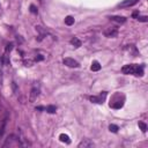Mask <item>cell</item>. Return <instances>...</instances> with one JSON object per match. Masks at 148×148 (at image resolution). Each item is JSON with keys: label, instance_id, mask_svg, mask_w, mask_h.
I'll list each match as a JSON object with an SVG mask.
<instances>
[{"label": "cell", "instance_id": "cell-1", "mask_svg": "<svg viewBox=\"0 0 148 148\" xmlns=\"http://www.w3.org/2000/svg\"><path fill=\"white\" fill-rule=\"evenodd\" d=\"M121 72L126 75H135V76H142L143 75V67L136 64H128L121 67Z\"/></svg>", "mask_w": 148, "mask_h": 148}, {"label": "cell", "instance_id": "cell-2", "mask_svg": "<svg viewBox=\"0 0 148 148\" xmlns=\"http://www.w3.org/2000/svg\"><path fill=\"white\" fill-rule=\"evenodd\" d=\"M21 146V142H20V140H18V138L17 136H15V135H9L7 139H6V141H5V143L2 145V147L3 148H6V147H20Z\"/></svg>", "mask_w": 148, "mask_h": 148}, {"label": "cell", "instance_id": "cell-3", "mask_svg": "<svg viewBox=\"0 0 148 148\" xmlns=\"http://www.w3.org/2000/svg\"><path fill=\"white\" fill-rule=\"evenodd\" d=\"M104 36L105 37H109V38H113V37H117L118 35V28L116 25H110V27H106L103 31Z\"/></svg>", "mask_w": 148, "mask_h": 148}, {"label": "cell", "instance_id": "cell-4", "mask_svg": "<svg viewBox=\"0 0 148 148\" xmlns=\"http://www.w3.org/2000/svg\"><path fill=\"white\" fill-rule=\"evenodd\" d=\"M106 96H108V92H106V91H102V92L98 94L97 96H90L89 99H90V102H92V103L103 104L104 101H105V98H106Z\"/></svg>", "mask_w": 148, "mask_h": 148}, {"label": "cell", "instance_id": "cell-5", "mask_svg": "<svg viewBox=\"0 0 148 148\" xmlns=\"http://www.w3.org/2000/svg\"><path fill=\"white\" fill-rule=\"evenodd\" d=\"M62 62H64V65H66L68 67H72V68H77L80 66V64L76 60H74L73 58H65L62 60Z\"/></svg>", "mask_w": 148, "mask_h": 148}, {"label": "cell", "instance_id": "cell-6", "mask_svg": "<svg viewBox=\"0 0 148 148\" xmlns=\"http://www.w3.org/2000/svg\"><path fill=\"white\" fill-rule=\"evenodd\" d=\"M94 146H95V143H94L91 140H89V139H83V140L77 145L79 148H90V147H94Z\"/></svg>", "mask_w": 148, "mask_h": 148}, {"label": "cell", "instance_id": "cell-7", "mask_svg": "<svg viewBox=\"0 0 148 148\" xmlns=\"http://www.w3.org/2000/svg\"><path fill=\"white\" fill-rule=\"evenodd\" d=\"M39 96V89L38 88H32L31 91H30V96H29V102L30 103H34L37 97Z\"/></svg>", "mask_w": 148, "mask_h": 148}, {"label": "cell", "instance_id": "cell-8", "mask_svg": "<svg viewBox=\"0 0 148 148\" xmlns=\"http://www.w3.org/2000/svg\"><path fill=\"white\" fill-rule=\"evenodd\" d=\"M123 105H124V99H117V101H111L110 102V106L111 108H113V109H120V108H123Z\"/></svg>", "mask_w": 148, "mask_h": 148}, {"label": "cell", "instance_id": "cell-9", "mask_svg": "<svg viewBox=\"0 0 148 148\" xmlns=\"http://www.w3.org/2000/svg\"><path fill=\"white\" fill-rule=\"evenodd\" d=\"M138 1H139V0H124V1H121L118 6H119V7H131V6L135 5Z\"/></svg>", "mask_w": 148, "mask_h": 148}, {"label": "cell", "instance_id": "cell-10", "mask_svg": "<svg viewBox=\"0 0 148 148\" xmlns=\"http://www.w3.org/2000/svg\"><path fill=\"white\" fill-rule=\"evenodd\" d=\"M111 21L116 22V23H125L126 22V18L124 16H110L109 17Z\"/></svg>", "mask_w": 148, "mask_h": 148}, {"label": "cell", "instance_id": "cell-11", "mask_svg": "<svg viewBox=\"0 0 148 148\" xmlns=\"http://www.w3.org/2000/svg\"><path fill=\"white\" fill-rule=\"evenodd\" d=\"M6 121H7V118H6V117H1V116H0V136L3 134L5 126H6Z\"/></svg>", "mask_w": 148, "mask_h": 148}, {"label": "cell", "instance_id": "cell-12", "mask_svg": "<svg viewBox=\"0 0 148 148\" xmlns=\"http://www.w3.org/2000/svg\"><path fill=\"white\" fill-rule=\"evenodd\" d=\"M69 43H71L75 49H77V47H80V46L82 45V42H81L77 37H73V38L71 39V42H69Z\"/></svg>", "mask_w": 148, "mask_h": 148}, {"label": "cell", "instance_id": "cell-13", "mask_svg": "<svg viewBox=\"0 0 148 148\" xmlns=\"http://www.w3.org/2000/svg\"><path fill=\"white\" fill-rule=\"evenodd\" d=\"M90 69H91L92 72H97V71H99V69H101V64H99L97 60H94V61L91 62Z\"/></svg>", "mask_w": 148, "mask_h": 148}, {"label": "cell", "instance_id": "cell-14", "mask_svg": "<svg viewBox=\"0 0 148 148\" xmlns=\"http://www.w3.org/2000/svg\"><path fill=\"white\" fill-rule=\"evenodd\" d=\"M59 140H60L61 142H65V143H71L69 136H68L67 134H65V133H61V134L59 135Z\"/></svg>", "mask_w": 148, "mask_h": 148}, {"label": "cell", "instance_id": "cell-15", "mask_svg": "<svg viewBox=\"0 0 148 148\" xmlns=\"http://www.w3.org/2000/svg\"><path fill=\"white\" fill-rule=\"evenodd\" d=\"M74 22H75V20H74V17H73V16L68 15V16H66V17H65V24H66V25H73V24H74Z\"/></svg>", "mask_w": 148, "mask_h": 148}, {"label": "cell", "instance_id": "cell-16", "mask_svg": "<svg viewBox=\"0 0 148 148\" xmlns=\"http://www.w3.org/2000/svg\"><path fill=\"white\" fill-rule=\"evenodd\" d=\"M45 111H46L47 113H56L57 108H56L54 105H49V106H46V108H45Z\"/></svg>", "mask_w": 148, "mask_h": 148}, {"label": "cell", "instance_id": "cell-17", "mask_svg": "<svg viewBox=\"0 0 148 148\" xmlns=\"http://www.w3.org/2000/svg\"><path fill=\"white\" fill-rule=\"evenodd\" d=\"M138 125H139L140 130H141L143 133H146V132H147V125H146L143 121H139V124H138Z\"/></svg>", "mask_w": 148, "mask_h": 148}, {"label": "cell", "instance_id": "cell-18", "mask_svg": "<svg viewBox=\"0 0 148 148\" xmlns=\"http://www.w3.org/2000/svg\"><path fill=\"white\" fill-rule=\"evenodd\" d=\"M109 130H110L111 132H113V133H116V132H118V130H119V127H118L117 125H114V124H111V125L109 126Z\"/></svg>", "mask_w": 148, "mask_h": 148}, {"label": "cell", "instance_id": "cell-19", "mask_svg": "<svg viewBox=\"0 0 148 148\" xmlns=\"http://www.w3.org/2000/svg\"><path fill=\"white\" fill-rule=\"evenodd\" d=\"M30 12L34 13V14H37L38 13V9H37V7L35 5H30Z\"/></svg>", "mask_w": 148, "mask_h": 148}, {"label": "cell", "instance_id": "cell-20", "mask_svg": "<svg viewBox=\"0 0 148 148\" xmlns=\"http://www.w3.org/2000/svg\"><path fill=\"white\" fill-rule=\"evenodd\" d=\"M136 20L138 21H141V22H147L148 21V17L147 16H136Z\"/></svg>", "mask_w": 148, "mask_h": 148}, {"label": "cell", "instance_id": "cell-21", "mask_svg": "<svg viewBox=\"0 0 148 148\" xmlns=\"http://www.w3.org/2000/svg\"><path fill=\"white\" fill-rule=\"evenodd\" d=\"M12 49H13V44L10 43V44H8V45H7V47H6V52H5V53L7 54L8 52H10V51H12Z\"/></svg>", "mask_w": 148, "mask_h": 148}]
</instances>
